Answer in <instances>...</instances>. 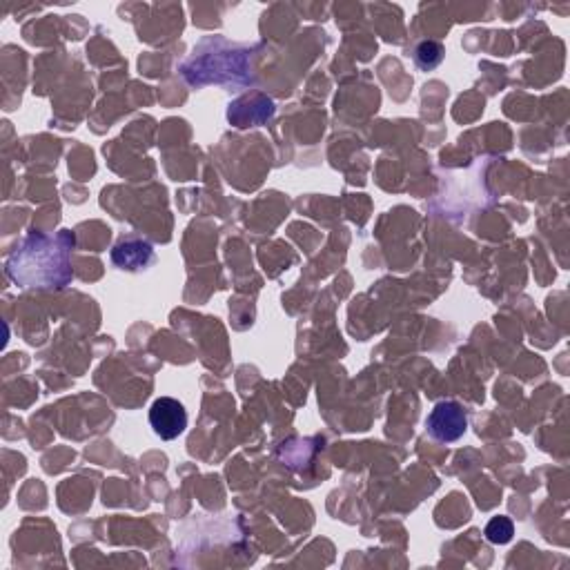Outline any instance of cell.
Instances as JSON below:
<instances>
[{
    "mask_svg": "<svg viewBox=\"0 0 570 570\" xmlns=\"http://www.w3.org/2000/svg\"><path fill=\"white\" fill-rule=\"evenodd\" d=\"M426 430L432 439L441 441V444H455L468 430V415L464 406L457 404V401H439L430 410Z\"/></svg>",
    "mask_w": 570,
    "mask_h": 570,
    "instance_id": "obj_2",
    "label": "cell"
},
{
    "mask_svg": "<svg viewBox=\"0 0 570 570\" xmlns=\"http://www.w3.org/2000/svg\"><path fill=\"white\" fill-rule=\"evenodd\" d=\"M112 263L125 272H141L154 263V248L143 239H125L114 245Z\"/></svg>",
    "mask_w": 570,
    "mask_h": 570,
    "instance_id": "obj_4",
    "label": "cell"
},
{
    "mask_svg": "<svg viewBox=\"0 0 570 570\" xmlns=\"http://www.w3.org/2000/svg\"><path fill=\"white\" fill-rule=\"evenodd\" d=\"M74 248V237L67 230H61L56 237L47 234H29L16 245V250L7 259V274L14 283L23 288H63L70 283V252Z\"/></svg>",
    "mask_w": 570,
    "mask_h": 570,
    "instance_id": "obj_1",
    "label": "cell"
},
{
    "mask_svg": "<svg viewBox=\"0 0 570 570\" xmlns=\"http://www.w3.org/2000/svg\"><path fill=\"white\" fill-rule=\"evenodd\" d=\"M444 56H446V47L437 41H424L415 49V63L419 70L424 72L437 70V67L444 63Z\"/></svg>",
    "mask_w": 570,
    "mask_h": 570,
    "instance_id": "obj_5",
    "label": "cell"
},
{
    "mask_svg": "<svg viewBox=\"0 0 570 570\" xmlns=\"http://www.w3.org/2000/svg\"><path fill=\"white\" fill-rule=\"evenodd\" d=\"M513 535H515V528L508 517H495L493 522L486 526V537H488V542H493V544H508L510 539H513Z\"/></svg>",
    "mask_w": 570,
    "mask_h": 570,
    "instance_id": "obj_6",
    "label": "cell"
},
{
    "mask_svg": "<svg viewBox=\"0 0 570 570\" xmlns=\"http://www.w3.org/2000/svg\"><path fill=\"white\" fill-rule=\"evenodd\" d=\"M150 426L156 437L172 441L181 437L185 428H188V412H185V406L179 399L161 397L150 408Z\"/></svg>",
    "mask_w": 570,
    "mask_h": 570,
    "instance_id": "obj_3",
    "label": "cell"
}]
</instances>
